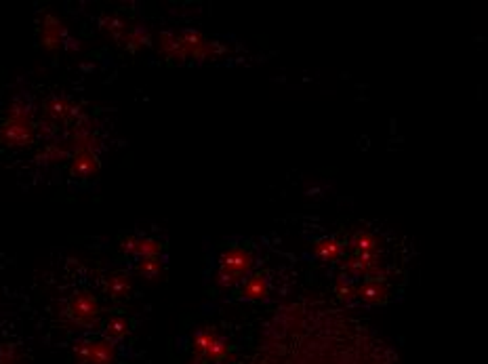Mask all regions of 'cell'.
Wrapping results in <instances>:
<instances>
[{"mask_svg":"<svg viewBox=\"0 0 488 364\" xmlns=\"http://www.w3.org/2000/svg\"><path fill=\"white\" fill-rule=\"evenodd\" d=\"M316 305L276 316L252 364H400L366 324Z\"/></svg>","mask_w":488,"mask_h":364,"instance_id":"6da1fadb","label":"cell"},{"mask_svg":"<svg viewBox=\"0 0 488 364\" xmlns=\"http://www.w3.org/2000/svg\"><path fill=\"white\" fill-rule=\"evenodd\" d=\"M32 103L23 97L17 95L4 116L2 129H0V143L6 148H23L32 141L34 137V120H32Z\"/></svg>","mask_w":488,"mask_h":364,"instance_id":"7a4b0ae2","label":"cell"},{"mask_svg":"<svg viewBox=\"0 0 488 364\" xmlns=\"http://www.w3.org/2000/svg\"><path fill=\"white\" fill-rule=\"evenodd\" d=\"M255 266V259L248 249L234 247L226 251L219 259V272H217V282L221 286H236L243 284L244 280L250 276V270Z\"/></svg>","mask_w":488,"mask_h":364,"instance_id":"3957f363","label":"cell"},{"mask_svg":"<svg viewBox=\"0 0 488 364\" xmlns=\"http://www.w3.org/2000/svg\"><path fill=\"white\" fill-rule=\"evenodd\" d=\"M192 348L196 352V358L207 360V363H221L228 356V350H230L228 339L221 337L213 329H200L194 335Z\"/></svg>","mask_w":488,"mask_h":364,"instance_id":"277c9868","label":"cell"},{"mask_svg":"<svg viewBox=\"0 0 488 364\" xmlns=\"http://www.w3.org/2000/svg\"><path fill=\"white\" fill-rule=\"evenodd\" d=\"M66 314H68V318H70L72 322H76L79 327L91 329V327L97 324L101 310H99V301H97L93 295H88V293H79V295H74V297L68 301Z\"/></svg>","mask_w":488,"mask_h":364,"instance_id":"5b68a950","label":"cell"},{"mask_svg":"<svg viewBox=\"0 0 488 364\" xmlns=\"http://www.w3.org/2000/svg\"><path fill=\"white\" fill-rule=\"evenodd\" d=\"M76 354L84 364H114V360H116L114 344L108 339L82 341L76 348Z\"/></svg>","mask_w":488,"mask_h":364,"instance_id":"8992f818","label":"cell"},{"mask_svg":"<svg viewBox=\"0 0 488 364\" xmlns=\"http://www.w3.org/2000/svg\"><path fill=\"white\" fill-rule=\"evenodd\" d=\"M120 249L133 257V259H146V257H161V253L164 251L163 242L161 240H154V238H148V236H135V234H129L120 240Z\"/></svg>","mask_w":488,"mask_h":364,"instance_id":"52a82bcc","label":"cell"},{"mask_svg":"<svg viewBox=\"0 0 488 364\" xmlns=\"http://www.w3.org/2000/svg\"><path fill=\"white\" fill-rule=\"evenodd\" d=\"M390 299V288L385 282H371V280H364V282H358V303L362 305H385Z\"/></svg>","mask_w":488,"mask_h":364,"instance_id":"ba28073f","label":"cell"},{"mask_svg":"<svg viewBox=\"0 0 488 364\" xmlns=\"http://www.w3.org/2000/svg\"><path fill=\"white\" fill-rule=\"evenodd\" d=\"M238 295L246 299V301H263L269 295V282H267V274L255 272L248 276L243 282V288L238 290Z\"/></svg>","mask_w":488,"mask_h":364,"instance_id":"9c48e42d","label":"cell"},{"mask_svg":"<svg viewBox=\"0 0 488 364\" xmlns=\"http://www.w3.org/2000/svg\"><path fill=\"white\" fill-rule=\"evenodd\" d=\"M105 288H108V295H110L112 299H116V301H118V299H124V297L131 293V288H133L131 274L122 272V270L112 272L108 276V280H105Z\"/></svg>","mask_w":488,"mask_h":364,"instance_id":"30bf717a","label":"cell"},{"mask_svg":"<svg viewBox=\"0 0 488 364\" xmlns=\"http://www.w3.org/2000/svg\"><path fill=\"white\" fill-rule=\"evenodd\" d=\"M352 253H379V238L368 230H356L347 240Z\"/></svg>","mask_w":488,"mask_h":364,"instance_id":"8fae6325","label":"cell"},{"mask_svg":"<svg viewBox=\"0 0 488 364\" xmlns=\"http://www.w3.org/2000/svg\"><path fill=\"white\" fill-rule=\"evenodd\" d=\"M64 36H66V30H64L62 21L57 17H53V15H47L45 21H42V36H40L42 45L49 47V49H55V47L62 45Z\"/></svg>","mask_w":488,"mask_h":364,"instance_id":"7c38bea8","label":"cell"},{"mask_svg":"<svg viewBox=\"0 0 488 364\" xmlns=\"http://www.w3.org/2000/svg\"><path fill=\"white\" fill-rule=\"evenodd\" d=\"M314 253L325 259V262H337L343 257L345 253V242L335 238V236H326V238H320L314 247Z\"/></svg>","mask_w":488,"mask_h":364,"instance_id":"4fadbf2b","label":"cell"},{"mask_svg":"<svg viewBox=\"0 0 488 364\" xmlns=\"http://www.w3.org/2000/svg\"><path fill=\"white\" fill-rule=\"evenodd\" d=\"M335 295L341 303H345L347 307H356L358 303V282L349 280V278H337L335 282Z\"/></svg>","mask_w":488,"mask_h":364,"instance_id":"5bb4252c","label":"cell"},{"mask_svg":"<svg viewBox=\"0 0 488 364\" xmlns=\"http://www.w3.org/2000/svg\"><path fill=\"white\" fill-rule=\"evenodd\" d=\"M97 156L93 150L88 148H76L74 152V163H72V171L79 173V175H91L97 171Z\"/></svg>","mask_w":488,"mask_h":364,"instance_id":"9a60e30c","label":"cell"},{"mask_svg":"<svg viewBox=\"0 0 488 364\" xmlns=\"http://www.w3.org/2000/svg\"><path fill=\"white\" fill-rule=\"evenodd\" d=\"M105 339L108 341H112V344H116V341H122L127 335H129V324H127V320L124 318H120V316H114V318H110L108 322H105Z\"/></svg>","mask_w":488,"mask_h":364,"instance_id":"2e32d148","label":"cell"},{"mask_svg":"<svg viewBox=\"0 0 488 364\" xmlns=\"http://www.w3.org/2000/svg\"><path fill=\"white\" fill-rule=\"evenodd\" d=\"M47 114L55 120H66L72 114V103L64 97H53L47 103Z\"/></svg>","mask_w":488,"mask_h":364,"instance_id":"e0dca14e","label":"cell"},{"mask_svg":"<svg viewBox=\"0 0 488 364\" xmlns=\"http://www.w3.org/2000/svg\"><path fill=\"white\" fill-rule=\"evenodd\" d=\"M135 270H137V274H141L144 278L154 280V278H158V274L163 272V259H161V257H146V259H139V262L135 264Z\"/></svg>","mask_w":488,"mask_h":364,"instance_id":"ac0fdd59","label":"cell"},{"mask_svg":"<svg viewBox=\"0 0 488 364\" xmlns=\"http://www.w3.org/2000/svg\"><path fill=\"white\" fill-rule=\"evenodd\" d=\"M148 42H150V32H148V28L135 25L131 32H127L124 45L129 47V51H137L139 47H144V45H148Z\"/></svg>","mask_w":488,"mask_h":364,"instance_id":"d6986e66","label":"cell"},{"mask_svg":"<svg viewBox=\"0 0 488 364\" xmlns=\"http://www.w3.org/2000/svg\"><path fill=\"white\" fill-rule=\"evenodd\" d=\"M103 28L116 38V40H122L124 42V38H127V25H124V21H120L118 17H108V19H103Z\"/></svg>","mask_w":488,"mask_h":364,"instance_id":"ffe728a7","label":"cell"},{"mask_svg":"<svg viewBox=\"0 0 488 364\" xmlns=\"http://www.w3.org/2000/svg\"><path fill=\"white\" fill-rule=\"evenodd\" d=\"M192 364H209V363H207V360H200V358H196V360H194Z\"/></svg>","mask_w":488,"mask_h":364,"instance_id":"44dd1931","label":"cell"}]
</instances>
